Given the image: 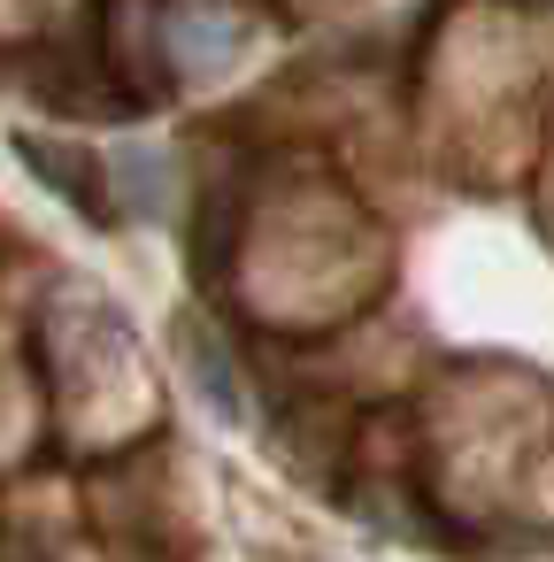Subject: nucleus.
Here are the masks:
<instances>
[{"instance_id": "nucleus-1", "label": "nucleus", "mask_w": 554, "mask_h": 562, "mask_svg": "<svg viewBox=\"0 0 554 562\" xmlns=\"http://www.w3.org/2000/svg\"><path fill=\"white\" fill-rule=\"evenodd\" d=\"M247 40H255V16H247V9H231V0H178L170 24H162V47H170V63H178L185 78L224 70Z\"/></svg>"}, {"instance_id": "nucleus-2", "label": "nucleus", "mask_w": 554, "mask_h": 562, "mask_svg": "<svg viewBox=\"0 0 554 562\" xmlns=\"http://www.w3.org/2000/svg\"><path fill=\"white\" fill-rule=\"evenodd\" d=\"M16 155H24L78 216H109V186H101V162H93L86 147H55V139H32V132H24Z\"/></svg>"}]
</instances>
